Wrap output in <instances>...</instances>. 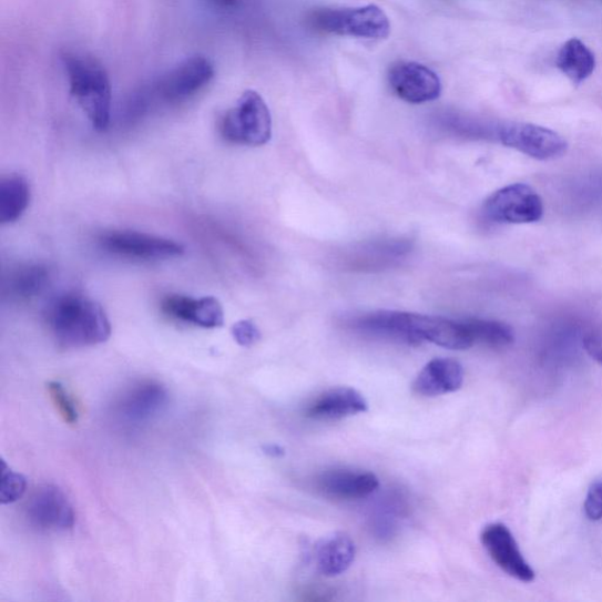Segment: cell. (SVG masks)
Listing matches in <instances>:
<instances>
[{
	"instance_id": "1",
	"label": "cell",
	"mask_w": 602,
	"mask_h": 602,
	"mask_svg": "<svg viewBox=\"0 0 602 602\" xmlns=\"http://www.w3.org/2000/svg\"><path fill=\"white\" fill-rule=\"evenodd\" d=\"M358 331L407 345L430 341L449 349H469L475 345L468 324L442 317L424 316L397 310H378L354 322Z\"/></svg>"
},
{
	"instance_id": "2",
	"label": "cell",
	"mask_w": 602,
	"mask_h": 602,
	"mask_svg": "<svg viewBox=\"0 0 602 602\" xmlns=\"http://www.w3.org/2000/svg\"><path fill=\"white\" fill-rule=\"evenodd\" d=\"M47 316L52 336L68 348L100 345L111 337V324L104 308L80 294L55 298Z\"/></svg>"
},
{
	"instance_id": "3",
	"label": "cell",
	"mask_w": 602,
	"mask_h": 602,
	"mask_svg": "<svg viewBox=\"0 0 602 602\" xmlns=\"http://www.w3.org/2000/svg\"><path fill=\"white\" fill-rule=\"evenodd\" d=\"M70 92L88 115L94 130H108L111 121L112 88L105 68L95 58L69 51L62 55Z\"/></svg>"
},
{
	"instance_id": "4",
	"label": "cell",
	"mask_w": 602,
	"mask_h": 602,
	"mask_svg": "<svg viewBox=\"0 0 602 602\" xmlns=\"http://www.w3.org/2000/svg\"><path fill=\"white\" fill-rule=\"evenodd\" d=\"M215 67L202 54L185 58L177 65L164 72L157 80L139 93L146 105L151 100L166 103H181L210 84L215 76Z\"/></svg>"
},
{
	"instance_id": "5",
	"label": "cell",
	"mask_w": 602,
	"mask_h": 602,
	"mask_svg": "<svg viewBox=\"0 0 602 602\" xmlns=\"http://www.w3.org/2000/svg\"><path fill=\"white\" fill-rule=\"evenodd\" d=\"M223 137L233 144L262 146L272 137V116L263 96L245 91L237 104L221 121Z\"/></svg>"
},
{
	"instance_id": "6",
	"label": "cell",
	"mask_w": 602,
	"mask_h": 602,
	"mask_svg": "<svg viewBox=\"0 0 602 602\" xmlns=\"http://www.w3.org/2000/svg\"><path fill=\"white\" fill-rule=\"evenodd\" d=\"M310 25L316 30L366 39H385L390 35L388 17L377 6L349 9H320L310 14Z\"/></svg>"
},
{
	"instance_id": "7",
	"label": "cell",
	"mask_w": 602,
	"mask_h": 602,
	"mask_svg": "<svg viewBox=\"0 0 602 602\" xmlns=\"http://www.w3.org/2000/svg\"><path fill=\"white\" fill-rule=\"evenodd\" d=\"M496 137L508 147L537 161H553L568 152L569 144L558 132L531 123L499 124Z\"/></svg>"
},
{
	"instance_id": "8",
	"label": "cell",
	"mask_w": 602,
	"mask_h": 602,
	"mask_svg": "<svg viewBox=\"0 0 602 602\" xmlns=\"http://www.w3.org/2000/svg\"><path fill=\"white\" fill-rule=\"evenodd\" d=\"M484 217L498 224H532L543 215L539 194L527 184L504 186L484 202Z\"/></svg>"
},
{
	"instance_id": "9",
	"label": "cell",
	"mask_w": 602,
	"mask_h": 602,
	"mask_svg": "<svg viewBox=\"0 0 602 602\" xmlns=\"http://www.w3.org/2000/svg\"><path fill=\"white\" fill-rule=\"evenodd\" d=\"M101 243L111 254L143 261L177 258L185 252L184 246L177 242L134 231L105 233Z\"/></svg>"
},
{
	"instance_id": "10",
	"label": "cell",
	"mask_w": 602,
	"mask_h": 602,
	"mask_svg": "<svg viewBox=\"0 0 602 602\" xmlns=\"http://www.w3.org/2000/svg\"><path fill=\"white\" fill-rule=\"evenodd\" d=\"M388 83L400 100L424 104L439 99L442 85L438 74L416 62H398L388 71Z\"/></svg>"
},
{
	"instance_id": "11",
	"label": "cell",
	"mask_w": 602,
	"mask_h": 602,
	"mask_svg": "<svg viewBox=\"0 0 602 602\" xmlns=\"http://www.w3.org/2000/svg\"><path fill=\"white\" fill-rule=\"evenodd\" d=\"M28 519L38 530L60 532L74 526V511L67 494L53 484H45L32 494Z\"/></svg>"
},
{
	"instance_id": "12",
	"label": "cell",
	"mask_w": 602,
	"mask_h": 602,
	"mask_svg": "<svg viewBox=\"0 0 602 602\" xmlns=\"http://www.w3.org/2000/svg\"><path fill=\"white\" fill-rule=\"evenodd\" d=\"M169 404L166 387L159 381L134 384L116 404V414L124 422L140 426L157 418Z\"/></svg>"
},
{
	"instance_id": "13",
	"label": "cell",
	"mask_w": 602,
	"mask_h": 602,
	"mask_svg": "<svg viewBox=\"0 0 602 602\" xmlns=\"http://www.w3.org/2000/svg\"><path fill=\"white\" fill-rule=\"evenodd\" d=\"M480 538L484 550L504 573L522 582H532L535 579V573L520 552L517 540L503 523H491L483 529Z\"/></svg>"
},
{
	"instance_id": "14",
	"label": "cell",
	"mask_w": 602,
	"mask_h": 602,
	"mask_svg": "<svg viewBox=\"0 0 602 602\" xmlns=\"http://www.w3.org/2000/svg\"><path fill=\"white\" fill-rule=\"evenodd\" d=\"M163 313L172 319L203 328H217L224 325V309L213 297L192 298L171 295L162 302Z\"/></svg>"
},
{
	"instance_id": "15",
	"label": "cell",
	"mask_w": 602,
	"mask_h": 602,
	"mask_svg": "<svg viewBox=\"0 0 602 602\" xmlns=\"http://www.w3.org/2000/svg\"><path fill=\"white\" fill-rule=\"evenodd\" d=\"M463 378V368L459 361L437 358L422 368L412 388L416 395L432 398L459 391Z\"/></svg>"
},
{
	"instance_id": "16",
	"label": "cell",
	"mask_w": 602,
	"mask_h": 602,
	"mask_svg": "<svg viewBox=\"0 0 602 602\" xmlns=\"http://www.w3.org/2000/svg\"><path fill=\"white\" fill-rule=\"evenodd\" d=\"M366 399L353 387L331 388L307 406L306 417L319 421H335L365 414Z\"/></svg>"
},
{
	"instance_id": "17",
	"label": "cell",
	"mask_w": 602,
	"mask_h": 602,
	"mask_svg": "<svg viewBox=\"0 0 602 602\" xmlns=\"http://www.w3.org/2000/svg\"><path fill=\"white\" fill-rule=\"evenodd\" d=\"M317 487L326 497L357 500L375 493L379 488V479L371 472L333 470L318 478Z\"/></svg>"
},
{
	"instance_id": "18",
	"label": "cell",
	"mask_w": 602,
	"mask_h": 602,
	"mask_svg": "<svg viewBox=\"0 0 602 602\" xmlns=\"http://www.w3.org/2000/svg\"><path fill=\"white\" fill-rule=\"evenodd\" d=\"M314 557L320 574L328 578L337 577L354 564L356 545L345 533L328 534L317 542Z\"/></svg>"
},
{
	"instance_id": "19",
	"label": "cell",
	"mask_w": 602,
	"mask_h": 602,
	"mask_svg": "<svg viewBox=\"0 0 602 602\" xmlns=\"http://www.w3.org/2000/svg\"><path fill=\"white\" fill-rule=\"evenodd\" d=\"M555 65L574 85H580L595 71V54L580 39L572 38L560 48Z\"/></svg>"
},
{
	"instance_id": "20",
	"label": "cell",
	"mask_w": 602,
	"mask_h": 602,
	"mask_svg": "<svg viewBox=\"0 0 602 602\" xmlns=\"http://www.w3.org/2000/svg\"><path fill=\"white\" fill-rule=\"evenodd\" d=\"M50 282V271L41 264L18 267L7 280L6 288L11 298L27 302L41 295Z\"/></svg>"
},
{
	"instance_id": "21",
	"label": "cell",
	"mask_w": 602,
	"mask_h": 602,
	"mask_svg": "<svg viewBox=\"0 0 602 602\" xmlns=\"http://www.w3.org/2000/svg\"><path fill=\"white\" fill-rule=\"evenodd\" d=\"M30 185L19 174H11L0 181V223L11 224L21 218L30 204Z\"/></svg>"
},
{
	"instance_id": "22",
	"label": "cell",
	"mask_w": 602,
	"mask_h": 602,
	"mask_svg": "<svg viewBox=\"0 0 602 602\" xmlns=\"http://www.w3.org/2000/svg\"><path fill=\"white\" fill-rule=\"evenodd\" d=\"M475 344L490 347H508L514 341V333L508 324L488 319H466Z\"/></svg>"
},
{
	"instance_id": "23",
	"label": "cell",
	"mask_w": 602,
	"mask_h": 602,
	"mask_svg": "<svg viewBox=\"0 0 602 602\" xmlns=\"http://www.w3.org/2000/svg\"><path fill=\"white\" fill-rule=\"evenodd\" d=\"M27 478L12 471L6 461H2V483H0V502L9 504L22 499L27 492Z\"/></svg>"
},
{
	"instance_id": "24",
	"label": "cell",
	"mask_w": 602,
	"mask_h": 602,
	"mask_svg": "<svg viewBox=\"0 0 602 602\" xmlns=\"http://www.w3.org/2000/svg\"><path fill=\"white\" fill-rule=\"evenodd\" d=\"M48 391L57 411L60 412L63 420L69 425H75L78 422L76 407L64 386L58 381H50L48 384Z\"/></svg>"
},
{
	"instance_id": "25",
	"label": "cell",
	"mask_w": 602,
	"mask_h": 602,
	"mask_svg": "<svg viewBox=\"0 0 602 602\" xmlns=\"http://www.w3.org/2000/svg\"><path fill=\"white\" fill-rule=\"evenodd\" d=\"M231 334L233 339L243 347L256 345L261 338V331L257 325L251 320H241L232 326Z\"/></svg>"
},
{
	"instance_id": "26",
	"label": "cell",
	"mask_w": 602,
	"mask_h": 602,
	"mask_svg": "<svg viewBox=\"0 0 602 602\" xmlns=\"http://www.w3.org/2000/svg\"><path fill=\"white\" fill-rule=\"evenodd\" d=\"M585 513L591 521L602 519V478L595 480L588 492L585 500Z\"/></svg>"
},
{
	"instance_id": "27",
	"label": "cell",
	"mask_w": 602,
	"mask_h": 602,
	"mask_svg": "<svg viewBox=\"0 0 602 602\" xmlns=\"http://www.w3.org/2000/svg\"><path fill=\"white\" fill-rule=\"evenodd\" d=\"M588 354L602 366V322L591 327L584 337Z\"/></svg>"
},
{
	"instance_id": "28",
	"label": "cell",
	"mask_w": 602,
	"mask_h": 602,
	"mask_svg": "<svg viewBox=\"0 0 602 602\" xmlns=\"http://www.w3.org/2000/svg\"><path fill=\"white\" fill-rule=\"evenodd\" d=\"M263 452L271 458H283L285 449L278 443H266L262 448Z\"/></svg>"
},
{
	"instance_id": "29",
	"label": "cell",
	"mask_w": 602,
	"mask_h": 602,
	"mask_svg": "<svg viewBox=\"0 0 602 602\" xmlns=\"http://www.w3.org/2000/svg\"><path fill=\"white\" fill-rule=\"evenodd\" d=\"M207 2L213 7L223 9L235 4L236 0H207Z\"/></svg>"
}]
</instances>
